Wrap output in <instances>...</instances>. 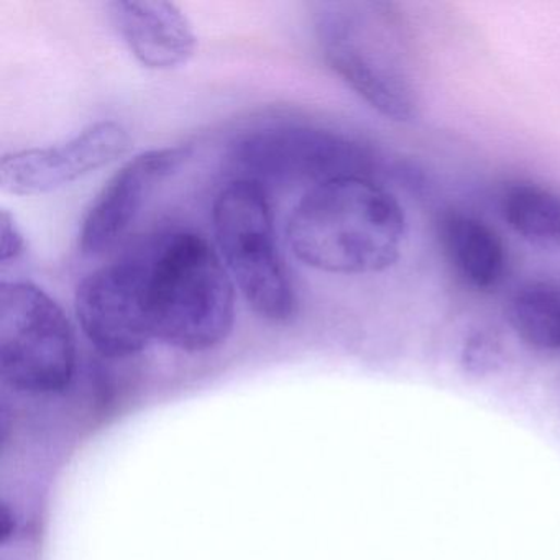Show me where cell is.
I'll return each mask as SVG.
<instances>
[{"label":"cell","mask_w":560,"mask_h":560,"mask_svg":"<svg viewBox=\"0 0 560 560\" xmlns=\"http://www.w3.org/2000/svg\"><path fill=\"white\" fill-rule=\"evenodd\" d=\"M405 209L373 178L311 186L288 219L298 260L332 275H372L396 264L406 241Z\"/></svg>","instance_id":"obj_1"},{"label":"cell","mask_w":560,"mask_h":560,"mask_svg":"<svg viewBox=\"0 0 560 560\" xmlns=\"http://www.w3.org/2000/svg\"><path fill=\"white\" fill-rule=\"evenodd\" d=\"M313 19L324 60L360 100L395 122L418 117L411 42L392 4L329 0L316 4Z\"/></svg>","instance_id":"obj_2"},{"label":"cell","mask_w":560,"mask_h":560,"mask_svg":"<svg viewBox=\"0 0 560 560\" xmlns=\"http://www.w3.org/2000/svg\"><path fill=\"white\" fill-rule=\"evenodd\" d=\"M153 336L185 352H206L234 329L235 283L219 252L195 232L166 235L147 250Z\"/></svg>","instance_id":"obj_3"},{"label":"cell","mask_w":560,"mask_h":560,"mask_svg":"<svg viewBox=\"0 0 560 560\" xmlns=\"http://www.w3.org/2000/svg\"><path fill=\"white\" fill-rule=\"evenodd\" d=\"M212 224L219 255L248 306L270 323L290 320L296 294L278 248L264 186L248 178L228 183L212 205Z\"/></svg>","instance_id":"obj_4"},{"label":"cell","mask_w":560,"mask_h":560,"mask_svg":"<svg viewBox=\"0 0 560 560\" xmlns=\"http://www.w3.org/2000/svg\"><path fill=\"white\" fill-rule=\"evenodd\" d=\"M77 342L60 304L31 281L0 284V373L18 392L55 395L73 382Z\"/></svg>","instance_id":"obj_5"},{"label":"cell","mask_w":560,"mask_h":560,"mask_svg":"<svg viewBox=\"0 0 560 560\" xmlns=\"http://www.w3.org/2000/svg\"><path fill=\"white\" fill-rule=\"evenodd\" d=\"M241 178L316 186L337 178H373L380 166L366 143L323 127L271 124L242 133L232 143Z\"/></svg>","instance_id":"obj_6"},{"label":"cell","mask_w":560,"mask_h":560,"mask_svg":"<svg viewBox=\"0 0 560 560\" xmlns=\"http://www.w3.org/2000/svg\"><path fill=\"white\" fill-rule=\"evenodd\" d=\"M74 313L84 336L104 357L127 359L142 352L155 339L145 252L86 275L74 294Z\"/></svg>","instance_id":"obj_7"},{"label":"cell","mask_w":560,"mask_h":560,"mask_svg":"<svg viewBox=\"0 0 560 560\" xmlns=\"http://www.w3.org/2000/svg\"><path fill=\"white\" fill-rule=\"evenodd\" d=\"M130 143L122 124L101 120L58 145L2 156L0 186L9 195H47L116 162L129 152Z\"/></svg>","instance_id":"obj_8"},{"label":"cell","mask_w":560,"mask_h":560,"mask_svg":"<svg viewBox=\"0 0 560 560\" xmlns=\"http://www.w3.org/2000/svg\"><path fill=\"white\" fill-rule=\"evenodd\" d=\"M188 147L149 150L127 162L97 195L80 231V250L100 255L122 238L160 183L188 159Z\"/></svg>","instance_id":"obj_9"},{"label":"cell","mask_w":560,"mask_h":560,"mask_svg":"<svg viewBox=\"0 0 560 560\" xmlns=\"http://www.w3.org/2000/svg\"><path fill=\"white\" fill-rule=\"evenodd\" d=\"M109 12L124 44L143 68L175 70L195 57L198 38L191 22L173 2L116 0Z\"/></svg>","instance_id":"obj_10"},{"label":"cell","mask_w":560,"mask_h":560,"mask_svg":"<svg viewBox=\"0 0 560 560\" xmlns=\"http://www.w3.org/2000/svg\"><path fill=\"white\" fill-rule=\"evenodd\" d=\"M442 245L458 277L478 291L494 290L508 270L500 234L481 219L454 212L442 221Z\"/></svg>","instance_id":"obj_11"},{"label":"cell","mask_w":560,"mask_h":560,"mask_svg":"<svg viewBox=\"0 0 560 560\" xmlns=\"http://www.w3.org/2000/svg\"><path fill=\"white\" fill-rule=\"evenodd\" d=\"M501 214L524 241L560 250V195L536 183H514L501 195Z\"/></svg>","instance_id":"obj_12"},{"label":"cell","mask_w":560,"mask_h":560,"mask_svg":"<svg viewBox=\"0 0 560 560\" xmlns=\"http://www.w3.org/2000/svg\"><path fill=\"white\" fill-rule=\"evenodd\" d=\"M508 319L517 337L539 350H560V280H536L511 298Z\"/></svg>","instance_id":"obj_13"},{"label":"cell","mask_w":560,"mask_h":560,"mask_svg":"<svg viewBox=\"0 0 560 560\" xmlns=\"http://www.w3.org/2000/svg\"><path fill=\"white\" fill-rule=\"evenodd\" d=\"M25 254V237L14 215L2 209L0 214V264L18 261Z\"/></svg>","instance_id":"obj_14"},{"label":"cell","mask_w":560,"mask_h":560,"mask_svg":"<svg viewBox=\"0 0 560 560\" xmlns=\"http://www.w3.org/2000/svg\"><path fill=\"white\" fill-rule=\"evenodd\" d=\"M498 346L487 334H477L468 340L465 360L468 365L483 366L497 359Z\"/></svg>","instance_id":"obj_15"}]
</instances>
